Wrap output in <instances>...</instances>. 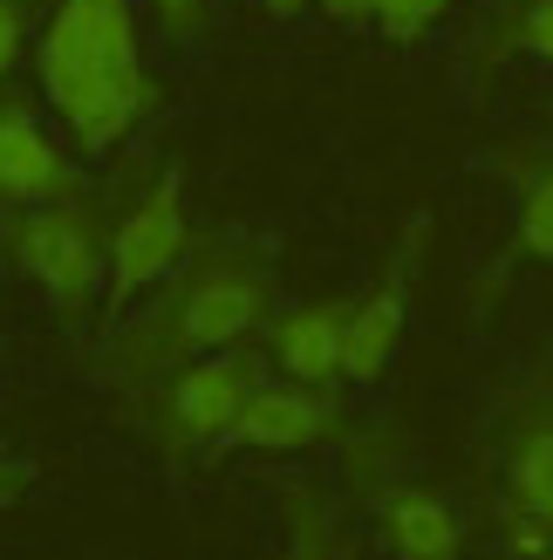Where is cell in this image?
<instances>
[{"label": "cell", "instance_id": "6da1fadb", "mask_svg": "<svg viewBox=\"0 0 553 560\" xmlns=\"http://www.w3.org/2000/svg\"><path fill=\"white\" fill-rule=\"evenodd\" d=\"M273 301H281V280H273V260L260 246L191 240L178 273L157 280L137 315L109 322V342H103V362H96L109 397L130 404L137 389H151L157 376L185 370V362H199L212 349H233V342H254L273 322Z\"/></svg>", "mask_w": 553, "mask_h": 560}, {"label": "cell", "instance_id": "7a4b0ae2", "mask_svg": "<svg viewBox=\"0 0 553 560\" xmlns=\"http://www.w3.org/2000/svg\"><path fill=\"white\" fill-rule=\"evenodd\" d=\"M35 75L75 151H117L157 103L137 0H55L48 27L35 35Z\"/></svg>", "mask_w": 553, "mask_h": 560}, {"label": "cell", "instance_id": "3957f363", "mask_svg": "<svg viewBox=\"0 0 553 560\" xmlns=\"http://www.w3.org/2000/svg\"><path fill=\"white\" fill-rule=\"evenodd\" d=\"M0 246H8L21 280L55 307V322L69 335L90 328V315L109 301V212L90 199V191L8 212Z\"/></svg>", "mask_w": 553, "mask_h": 560}, {"label": "cell", "instance_id": "277c9868", "mask_svg": "<svg viewBox=\"0 0 553 560\" xmlns=\"http://www.w3.org/2000/svg\"><path fill=\"white\" fill-rule=\"evenodd\" d=\"M267 370H273V362H267V349H254V342L212 349V355H199V362H185V370L157 376L151 389H137V397L123 404V417H130V431L144 438L157 458L185 465V458L212 452V444H226L239 404L254 397V383H260Z\"/></svg>", "mask_w": 553, "mask_h": 560}, {"label": "cell", "instance_id": "5b68a950", "mask_svg": "<svg viewBox=\"0 0 553 560\" xmlns=\"http://www.w3.org/2000/svg\"><path fill=\"white\" fill-rule=\"evenodd\" d=\"M185 254H191L185 178L151 172L117 212H109V307H123L130 294H151L157 280H172Z\"/></svg>", "mask_w": 553, "mask_h": 560}, {"label": "cell", "instance_id": "8992f818", "mask_svg": "<svg viewBox=\"0 0 553 560\" xmlns=\"http://www.w3.org/2000/svg\"><path fill=\"white\" fill-rule=\"evenodd\" d=\"M424 246H431V219L417 212L397 240V254L383 260V273L369 280V294L349 301V349H342V376L355 389L383 383L390 355L403 342V322H410V288H417V267H424Z\"/></svg>", "mask_w": 553, "mask_h": 560}, {"label": "cell", "instance_id": "52a82bcc", "mask_svg": "<svg viewBox=\"0 0 553 560\" xmlns=\"http://www.w3.org/2000/svg\"><path fill=\"white\" fill-rule=\"evenodd\" d=\"M349 424V410L336 389H315V383H294V376H260L254 397L239 404L226 444L233 452H267V458H287V452H315V444H336Z\"/></svg>", "mask_w": 553, "mask_h": 560}, {"label": "cell", "instance_id": "ba28073f", "mask_svg": "<svg viewBox=\"0 0 553 560\" xmlns=\"http://www.w3.org/2000/svg\"><path fill=\"white\" fill-rule=\"evenodd\" d=\"M506 547L553 560V410H527L506 438Z\"/></svg>", "mask_w": 553, "mask_h": 560}, {"label": "cell", "instance_id": "9c48e42d", "mask_svg": "<svg viewBox=\"0 0 553 560\" xmlns=\"http://www.w3.org/2000/svg\"><path fill=\"white\" fill-rule=\"evenodd\" d=\"M69 191H90V185H82V164L62 151V137L27 103L0 96V212H27V206L69 199Z\"/></svg>", "mask_w": 553, "mask_h": 560}, {"label": "cell", "instance_id": "30bf717a", "mask_svg": "<svg viewBox=\"0 0 553 560\" xmlns=\"http://www.w3.org/2000/svg\"><path fill=\"white\" fill-rule=\"evenodd\" d=\"M267 335V362L294 383H315V389H342V349H349V294H321V301H294V307H273Z\"/></svg>", "mask_w": 553, "mask_h": 560}, {"label": "cell", "instance_id": "8fae6325", "mask_svg": "<svg viewBox=\"0 0 553 560\" xmlns=\"http://www.w3.org/2000/svg\"><path fill=\"white\" fill-rule=\"evenodd\" d=\"M376 534L397 560H464V520L437 486H383L376 492Z\"/></svg>", "mask_w": 553, "mask_h": 560}, {"label": "cell", "instance_id": "7c38bea8", "mask_svg": "<svg viewBox=\"0 0 553 560\" xmlns=\"http://www.w3.org/2000/svg\"><path fill=\"white\" fill-rule=\"evenodd\" d=\"M513 233H519V254H533L553 267V151H533L513 164Z\"/></svg>", "mask_w": 553, "mask_h": 560}, {"label": "cell", "instance_id": "4fadbf2b", "mask_svg": "<svg viewBox=\"0 0 553 560\" xmlns=\"http://www.w3.org/2000/svg\"><path fill=\"white\" fill-rule=\"evenodd\" d=\"M281 560H336V513L328 499H315L308 486L281 492Z\"/></svg>", "mask_w": 553, "mask_h": 560}, {"label": "cell", "instance_id": "5bb4252c", "mask_svg": "<svg viewBox=\"0 0 553 560\" xmlns=\"http://www.w3.org/2000/svg\"><path fill=\"white\" fill-rule=\"evenodd\" d=\"M506 48H519V55H533V62L553 69V0H513Z\"/></svg>", "mask_w": 553, "mask_h": 560}, {"label": "cell", "instance_id": "9a60e30c", "mask_svg": "<svg viewBox=\"0 0 553 560\" xmlns=\"http://www.w3.org/2000/svg\"><path fill=\"white\" fill-rule=\"evenodd\" d=\"M445 8H458V0H376V14H369V21H376L390 42H417Z\"/></svg>", "mask_w": 553, "mask_h": 560}, {"label": "cell", "instance_id": "2e32d148", "mask_svg": "<svg viewBox=\"0 0 553 560\" xmlns=\"http://www.w3.org/2000/svg\"><path fill=\"white\" fill-rule=\"evenodd\" d=\"M27 35H35V0H0V82L21 69Z\"/></svg>", "mask_w": 553, "mask_h": 560}, {"label": "cell", "instance_id": "e0dca14e", "mask_svg": "<svg viewBox=\"0 0 553 560\" xmlns=\"http://www.w3.org/2000/svg\"><path fill=\"white\" fill-rule=\"evenodd\" d=\"M137 8H151L172 35H199L205 27V0H137Z\"/></svg>", "mask_w": 553, "mask_h": 560}, {"label": "cell", "instance_id": "ac0fdd59", "mask_svg": "<svg viewBox=\"0 0 553 560\" xmlns=\"http://www.w3.org/2000/svg\"><path fill=\"white\" fill-rule=\"evenodd\" d=\"M21 499H27V471L8 458V444H0V513H8V506H21Z\"/></svg>", "mask_w": 553, "mask_h": 560}, {"label": "cell", "instance_id": "d6986e66", "mask_svg": "<svg viewBox=\"0 0 553 560\" xmlns=\"http://www.w3.org/2000/svg\"><path fill=\"white\" fill-rule=\"evenodd\" d=\"M315 8H321L328 21H349V27H355V21H369V14H376V0H315Z\"/></svg>", "mask_w": 553, "mask_h": 560}, {"label": "cell", "instance_id": "ffe728a7", "mask_svg": "<svg viewBox=\"0 0 553 560\" xmlns=\"http://www.w3.org/2000/svg\"><path fill=\"white\" fill-rule=\"evenodd\" d=\"M267 14H301V8H315V0H260Z\"/></svg>", "mask_w": 553, "mask_h": 560}, {"label": "cell", "instance_id": "44dd1931", "mask_svg": "<svg viewBox=\"0 0 553 560\" xmlns=\"http://www.w3.org/2000/svg\"><path fill=\"white\" fill-rule=\"evenodd\" d=\"M0 444H8V424H0Z\"/></svg>", "mask_w": 553, "mask_h": 560}]
</instances>
